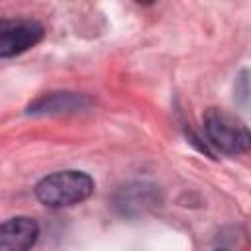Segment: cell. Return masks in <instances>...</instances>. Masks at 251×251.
I'll list each match as a JSON object with an SVG mask.
<instances>
[{"label": "cell", "instance_id": "1", "mask_svg": "<svg viewBox=\"0 0 251 251\" xmlns=\"http://www.w3.org/2000/svg\"><path fill=\"white\" fill-rule=\"evenodd\" d=\"M202 127L208 143L220 149L222 153L239 155L251 149L249 127L227 110L208 108L202 116Z\"/></svg>", "mask_w": 251, "mask_h": 251}, {"label": "cell", "instance_id": "2", "mask_svg": "<svg viewBox=\"0 0 251 251\" xmlns=\"http://www.w3.org/2000/svg\"><path fill=\"white\" fill-rule=\"evenodd\" d=\"M94 190L92 178L82 171H59L41 178L35 186V196L51 208L73 206L86 200Z\"/></svg>", "mask_w": 251, "mask_h": 251}, {"label": "cell", "instance_id": "3", "mask_svg": "<svg viewBox=\"0 0 251 251\" xmlns=\"http://www.w3.org/2000/svg\"><path fill=\"white\" fill-rule=\"evenodd\" d=\"M43 37V25L35 20H2L0 22V55L14 57L33 47Z\"/></svg>", "mask_w": 251, "mask_h": 251}, {"label": "cell", "instance_id": "4", "mask_svg": "<svg viewBox=\"0 0 251 251\" xmlns=\"http://www.w3.org/2000/svg\"><path fill=\"white\" fill-rule=\"evenodd\" d=\"M39 235V226L31 218H12L0 227V251H29Z\"/></svg>", "mask_w": 251, "mask_h": 251}, {"label": "cell", "instance_id": "5", "mask_svg": "<svg viewBox=\"0 0 251 251\" xmlns=\"http://www.w3.org/2000/svg\"><path fill=\"white\" fill-rule=\"evenodd\" d=\"M86 102L82 96L71 94V92H53L47 96H41L33 104H29L31 114H53V112H67V110H76Z\"/></svg>", "mask_w": 251, "mask_h": 251}, {"label": "cell", "instance_id": "6", "mask_svg": "<svg viewBox=\"0 0 251 251\" xmlns=\"http://www.w3.org/2000/svg\"><path fill=\"white\" fill-rule=\"evenodd\" d=\"M218 251H224V249H218Z\"/></svg>", "mask_w": 251, "mask_h": 251}]
</instances>
